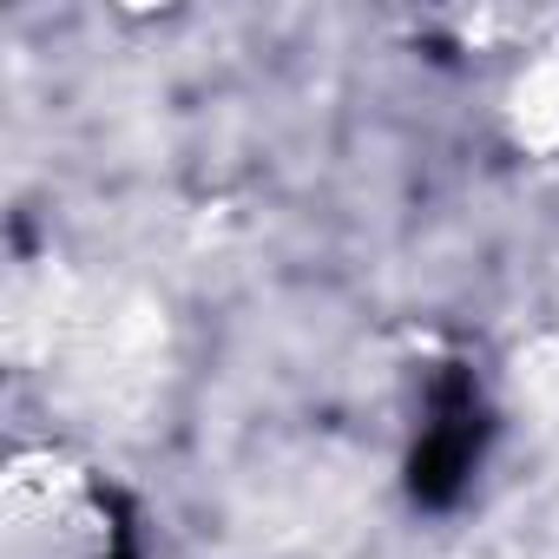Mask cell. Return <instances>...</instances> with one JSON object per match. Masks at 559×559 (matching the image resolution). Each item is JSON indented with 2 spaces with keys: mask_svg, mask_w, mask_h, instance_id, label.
Listing matches in <instances>:
<instances>
[{
  "mask_svg": "<svg viewBox=\"0 0 559 559\" xmlns=\"http://www.w3.org/2000/svg\"><path fill=\"white\" fill-rule=\"evenodd\" d=\"M474 448H480V415L467 402V389H448L441 415L428 421L421 435V454H415V493L421 500H454V487L474 474Z\"/></svg>",
  "mask_w": 559,
  "mask_h": 559,
  "instance_id": "6da1fadb",
  "label": "cell"
}]
</instances>
